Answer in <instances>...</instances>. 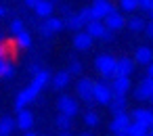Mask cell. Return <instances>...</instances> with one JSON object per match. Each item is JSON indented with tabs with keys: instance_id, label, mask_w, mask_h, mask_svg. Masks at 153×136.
<instances>
[{
	"instance_id": "cell-43",
	"label": "cell",
	"mask_w": 153,
	"mask_h": 136,
	"mask_svg": "<svg viewBox=\"0 0 153 136\" xmlns=\"http://www.w3.org/2000/svg\"><path fill=\"white\" fill-rule=\"evenodd\" d=\"M61 13L67 15V13H69V4H61Z\"/></svg>"
},
{
	"instance_id": "cell-42",
	"label": "cell",
	"mask_w": 153,
	"mask_h": 136,
	"mask_svg": "<svg viewBox=\"0 0 153 136\" xmlns=\"http://www.w3.org/2000/svg\"><path fill=\"white\" fill-rule=\"evenodd\" d=\"M23 2H25V7H27V9H34V4L38 2V0H23Z\"/></svg>"
},
{
	"instance_id": "cell-9",
	"label": "cell",
	"mask_w": 153,
	"mask_h": 136,
	"mask_svg": "<svg viewBox=\"0 0 153 136\" xmlns=\"http://www.w3.org/2000/svg\"><path fill=\"white\" fill-rule=\"evenodd\" d=\"M128 123H130V115H128L126 111H124V113H115V115H113V121H111V126H109V130H111L113 134H117V136H124Z\"/></svg>"
},
{
	"instance_id": "cell-36",
	"label": "cell",
	"mask_w": 153,
	"mask_h": 136,
	"mask_svg": "<svg viewBox=\"0 0 153 136\" xmlns=\"http://www.w3.org/2000/svg\"><path fill=\"white\" fill-rule=\"evenodd\" d=\"M0 57H9V46L4 44V40H0Z\"/></svg>"
},
{
	"instance_id": "cell-10",
	"label": "cell",
	"mask_w": 153,
	"mask_h": 136,
	"mask_svg": "<svg viewBox=\"0 0 153 136\" xmlns=\"http://www.w3.org/2000/svg\"><path fill=\"white\" fill-rule=\"evenodd\" d=\"M134 71V59H128V57H122V59H115V69H113V75H126L130 78ZM111 75V78H113Z\"/></svg>"
},
{
	"instance_id": "cell-21",
	"label": "cell",
	"mask_w": 153,
	"mask_h": 136,
	"mask_svg": "<svg viewBox=\"0 0 153 136\" xmlns=\"http://www.w3.org/2000/svg\"><path fill=\"white\" fill-rule=\"evenodd\" d=\"M44 27L51 32V34H59V32H63L65 30V25H63V19H59V17H44Z\"/></svg>"
},
{
	"instance_id": "cell-31",
	"label": "cell",
	"mask_w": 153,
	"mask_h": 136,
	"mask_svg": "<svg viewBox=\"0 0 153 136\" xmlns=\"http://www.w3.org/2000/svg\"><path fill=\"white\" fill-rule=\"evenodd\" d=\"M21 30H25V23H23V19L15 17V19L11 21V25H9V32H11V36H17Z\"/></svg>"
},
{
	"instance_id": "cell-1",
	"label": "cell",
	"mask_w": 153,
	"mask_h": 136,
	"mask_svg": "<svg viewBox=\"0 0 153 136\" xmlns=\"http://www.w3.org/2000/svg\"><path fill=\"white\" fill-rule=\"evenodd\" d=\"M94 67H97V71L103 78H111L113 69H115V57H111V55H99L94 59Z\"/></svg>"
},
{
	"instance_id": "cell-32",
	"label": "cell",
	"mask_w": 153,
	"mask_h": 136,
	"mask_svg": "<svg viewBox=\"0 0 153 136\" xmlns=\"http://www.w3.org/2000/svg\"><path fill=\"white\" fill-rule=\"evenodd\" d=\"M138 9H140L147 17H151V15H153V0H138Z\"/></svg>"
},
{
	"instance_id": "cell-15",
	"label": "cell",
	"mask_w": 153,
	"mask_h": 136,
	"mask_svg": "<svg viewBox=\"0 0 153 136\" xmlns=\"http://www.w3.org/2000/svg\"><path fill=\"white\" fill-rule=\"evenodd\" d=\"M92 36L90 34H86L84 30H80V32H76V38H74V46H76V50H88L90 46H92Z\"/></svg>"
},
{
	"instance_id": "cell-6",
	"label": "cell",
	"mask_w": 153,
	"mask_h": 136,
	"mask_svg": "<svg viewBox=\"0 0 153 136\" xmlns=\"http://www.w3.org/2000/svg\"><path fill=\"white\" fill-rule=\"evenodd\" d=\"M38 94H40V92H38L34 86H27V88H23V90H21V92L15 96V111H17V109H23V107H27L30 103H34Z\"/></svg>"
},
{
	"instance_id": "cell-18",
	"label": "cell",
	"mask_w": 153,
	"mask_h": 136,
	"mask_svg": "<svg viewBox=\"0 0 153 136\" xmlns=\"http://www.w3.org/2000/svg\"><path fill=\"white\" fill-rule=\"evenodd\" d=\"M84 32L90 34L92 38H101L103 32H105V25H103L101 19H90L88 23H84Z\"/></svg>"
},
{
	"instance_id": "cell-35",
	"label": "cell",
	"mask_w": 153,
	"mask_h": 136,
	"mask_svg": "<svg viewBox=\"0 0 153 136\" xmlns=\"http://www.w3.org/2000/svg\"><path fill=\"white\" fill-rule=\"evenodd\" d=\"M143 32H145V36L151 40V38H153V21H145V25H143Z\"/></svg>"
},
{
	"instance_id": "cell-28",
	"label": "cell",
	"mask_w": 153,
	"mask_h": 136,
	"mask_svg": "<svg viewBox=\"0 0 153 136\" xmlns=\"http://www.w3.org/2000/svg\"><path fill=\"white\" fill-rule=\"evenodd\" d=\"M126 25H128V30H130V32L138 34V32H143L145 19H143V17H130V19H126Z\"/></svg>"
},
{
	"instance_id": "cell-4",
	"label": "cell",
	"mask_w": 153,
	"mask_h": 136,
	"mask_svg": "<svg viewBox=\"0 0 153 136\" xmlns=\"http://www.w3.org/2000/svg\"><path fill=\"white\" fill-rule=\"evenodd\" d=\"M103 25H105V30H109V32H120L122 27H126V19H124V15L115 9V11H111L109 15L103 17Z\"/></svg>"
},
{
	"instance_id": "cell-27",
	"label": "cell",
	"mask_w": 153,
	"mask_h": 136,
	"mask_svg": "<svg viewBox=\"0 0 153 136\" xmlns=\"http://www.w3.org/2000/svg\"><path fill=\"white\" fill-rule=\"evenodd\" d=\"M15 130V119L13 117H2L0 119V136H9Z\"/></svg>"
},
{
	"instance_id": "cell-41",
	"label": "cell",
	"mask_w": 153,
	"mask_h": 136,
	"mask_svg": "<svg viewBox=\"0 0 153 136\" xmlns=\"http://www.w3.org/2000/svg\"><path fill=\"white\" fill-rule=\"evenodd\" d=\"M7 15H9V9L4 4H0V17H7Z\"/></svg>"
},
{
	"instance_id": "cell-38",
	"label": "cell",
	"mask_w": 153,
	"mask_h": 136,
	"mask_svg": "<svg viewBox=\"0 0 153 136\" xmlns=\"http://www.w3.org/2000/svg\"><path fill=\"white\" fill-rule=\"evenodd\" d=\"M38 30H40V34H42L44 38H51V36H53V34H51V32H48V30L44 27V23H40V27H38Z\"/></svg>"
},
{
	"instance_id": "cell-11",
	"label": "cell",
	"mask_w": 153,
	"mask_h": 136,
	"mask_svg": "<svg viewBox=\"0 0 153 136\" xmlns=\"http://www.w3.org/2000/svg\"><path fill=\"white\" fill-rule=\"evenodd\" d=\"M109 88H111L113 94H128V90H130V78H126V75H113Z\"/></svg>"
},
{
	"instance_id": "cell-22",
	"label": "cell",
	"mask_w": 153,
	"mask_h": 136,
	"mask_svg": "<svg viewBox=\"0 0 153 136\" xmlns=\"http://www.w3.org/2000/svg\"><path fill=\"white\" fill-rule=\"evenodd\" d=\"M69 80H71L69 71H59V73L51 75V82H53V88H55V90H63V88L69 84Z\"/></svg>"
},
{
	"instance_id": "cell-19",
	"label": "cell",
	"mask_w": 153,
	"mask_h": 136,
	"mask_svg": "<svg viewBox=\"0 0 153 136\" xmlns=\"http://www.w3.org/2000/svg\"><path fill=\"white\" fill-rule=\"evenodd\" d=\"M147 134H151V128H147L138 121H132V119H130V123L124 132V136H147Z\"/></svg>"
},
{
	"instance_id": "cell-25",
	"label": "cell",
	"mask_w": 153,
	"mask_h": 136,
	"mask_svg": "<svg viewBox=\"0 0 153 136\" xmlns=\"http://www.w3.org/2000/svg\"><path fill=\"white\" fill-rule=\"evenodd\" d=\"M13 38H15L17 48H23V50H25V48L32 46V34H30L27 30H21V32H19L17 36H13Z\"/></svg>"
},
{
	"instance_id": "cell-40",
	"label": "cell",
	"mask_w": 153,
	"mask_h": 136,
	"mask_svg": "<svg viewBox=\"0 0 153 136\" xmlns=\"http://www.w3.org/2000/svg\"><path fill=\"white\" fill-rule=\"evenodd\" d=\"M145 67H147V71H145V75H151V78H153V63H147Z\"/></svg>"
},
{
	"instance_id": "cell-44",
	"label": "cell",
	"mask_w": 153,
	"mask_h": 136,
	"mask_svg": "<svg viewBox=\"0 0 153 136\" xmlns=\"http://www.w3.org/2000/svg\"><path fill=\"white\" fill-rule=\"evenodd\" d=\"M0 40H2V34H0Z\"/></svg>"
},
{
	"instance_id": "cell-12",
	"label": "cell",
	"mask_w": 153,
	"mask_h": 136,
	"mask_svg": "<svg viewBox=\"0 0 153 136\" xmlns=\"http://www.w3.org/2000/svg\"><path fill=\"white\" fill-rule=\"evenodd\" d=\"M90 9H92L94 19H101V21H103V17H105V15H109L111 11H115V7L109 2V0H94Z\"/></svg>"
},
{
	"instance_id": "cell-17",
	"label": "cell",
	"mask_w": 153,
	"mask_h": 136,
	"mask_svg": "<svg viewBox=\"0 0 153 136\" xmlns=\"http://www.w3.org/2000/svg\"><path fill=\"white\" fill-rule=\"evenodd\" d=\"M107 107H109V111H111L113 115H115V113H124L126 107H128V103H126V94H113L111 101L107 103Z\"/></svg>"
},
{
	"instance_id": "cell-14",
	"label": "cell",
	"mask_w": 153,
	"mask_h": 136,
	"mask_svg": "<svg viewBox=\"0 0 153 136\" xmlns=\"http://www.w3.org/2000/svg\"><path fill=\"white\" fill-rule=\"evenodd\" d=\"M130 119L132 121H138V123H143L147 128H151L153 126V111L151 109H134L130 113Z\"/></svg>"
},
{
	"instance_id": "cell-37",
	"label": "cell",
	"mask_w": 153,
	"mask_h": 136,
	"mask_svg": "<svg viewBox=\"0 0 153 136\" xmlns=\"http://www.w3.org/2000/svg\"><path fill=\"white\" fill-rule=\"evenodd\" d=\"M101 40H105V42H111V40H113V32L105 30V32H103V36H101Z\"/></svg>"
},
{
	"instance_id": "cell-3",
	"label": "cell",
	"mask_w": 153,
	"mask_h": 136,
	"mask_svg": "<svg viewBox=\"0 0 153 136\" xmlns=\"http://www.w3.org/2000/svg\"><path fill=\"white\" fill-rule=\"evenodd\" d=\"M57 109H59V113H65V115H69V117H76V115L80 113V105H78V101L71 98L69 94L59 96V101H57Z\"/></svg>"
},
{
	"instance_id": "cell-5",
	"label": "cell",
	"mask_w": 153,
	"mask_h": 136,
	"mask_svg": "<svg viewBox=\"0 0 153 136\" xmlns=\"http://www.w3.org/2000/svg\"><path fill=\"white\" fill-rule=\"evenodd\" d=\"M134 98L136 101H153V78L151 75H145L143 82L136 86Z\"/></svg>"
},
{
	"instance_id": "cell-33",
	"label": "cell",
	"mask_w": 153,
	"mask_h": 136,
	"mask_svg": "<svg viewBox=\"0 0 153 136\" xmlns=\"http://www.w3.org/2000/svg\"><path fill=\"white\" fill-rule=\"evenodd\" d=\"M78 17H80V19L84 21V23H88L90 19H94V15H92V9H90V7H84V9H80Z\"/></svg>"
},
{
	"instance_id": "cell-7",
	"label": "cell",
	"mask_w": 153,
	"mask_h": 136,
	"mask_svg": "<svg viewBox=\"0 0 153 136\" xmlns=\"http://www.w3.org/2000/svg\"><path fill=\"white\" fill-rule=\"evenodd\" d=\"M76 90H78V94H80V98H82L88 107L94 105V101H92V80H90V78H82V80L78 82Z\"/></svg>"
},
{
	"instance_id": "cell-20",
	"label": "cell",
	"mask_w": 153,
	"mask_h": 136,
	"mask_svg": "<svg viewBox=\"0 0 153 136\" xmlns=\"http://www.w3.org/2000/svg\"><path fill=\"white\" fill-rule=\"evenodd\" d=\"M134 61L138 65H147V63H153V50L149 46H138L136 52H134Z\"/></svg>"
},
{
	"instance_id": "cell-39",
	"label": "cell",
	"mask_w": 153,
	"mask_h": 136,
	"mask_svg": "<svg viewBox=\"0 0 153 136\" xmlns=\"http://www.w3.org/2000/svg\"><path fill=\"white\" fill-rule=\"evenodd\" d=\"M27 69H30V73H32V75H34V73H38V71H40V69H42V67H40V65H38V63H32V65H30V67H27Z\"/></svg>"
},
{
	"instance_id": "cell-13",
	"label": "cell",
	"mask_w": 153,
	"mask_h": 136,
	"mask_svg": "<svg viewBox=\"0 0 153 136\" xmlns=\"http://www.w3.org/2000/svg\"><path fill=\"white\" fill-rule=\"evenodd\" d=\"M55 4H57V0H38V2L34 4V13H36V17H40V19L51 17L53 11H55Z\"/></svg>"
},
{
	"instance_id": "cell-2",
	"label": "cell",
	"mask_w": 153,
	"mask_h": 136,
	"mask_svg": "<svg viewBox=\"0 0 153 136\" xmlns=\"http://www.w3.org/2000/svg\"><path fill=\"white\" fill-rule=\"evenodd\" d=\"M111 96H113V92H111L109 84H105V82H92V101L94 103L107 105L111 101Z\"/></svg>"
},
{
	"instance_id": "cell-23",
	"label": "cell",
	"mask_w": 153,
	"mask_h": 136,
	"mask_svg": "<svg viewBox=\"0 0 153 136\" xmlns=\"http://www.w3.org/2000/svg\"><path fill=\"white\" fill-rule=\"evenodd\" d=\"M63 25H65L67 30H71V32H80V30H84V21H82L78 15H71V13H67V15H65Z\"/></svg>"
},
{
	"instance_id": "cell-34",
	"label": "cell",
	"mask_w": 153,
	"mask_h": 136,
	"mask_svg": "<svg viewBox=\"0 0 153 136\" xmlns=\"http://www.w3.org/2000/svg\"><path fill=\"white\" fill-rule=\"evenodd\" d=\"M67 71H69V75H80V73H82V63H80V61H71Z\"/></svg>"
},
{
	"instance_id": "cell-16",
	"label": "cell",
	"mask_w": 153,
	"mask_h": 136,
	"mask_svg": "<svg viewBox=\"0 0 153 136\" xmlns=\"http://www.w3.org/2000/svg\"><path fill=\"white\" fill-rule=\"evenodd\" d=\"M48 84H51V73H48V71H44V69H40L38 73H34V75H32V84H30V86H34L38 92H42Z\"/></svg>"
},
{
	"instance_id": "cell-30",
	"label": "cell",
	"mask_w": 153,
	"mask_h": 136,
	"mask_svg": "<svg viewBox=\"0 0 153 136\" xmlns=\"http://www.w3.org/2000/svg\"><path fill=\"white\" fill-rule=\"evenodd\" d=\"M136 9H138V0H120V11L134 13Z\"/></svg>"
},
{
	"instance_id": "cell-24",
	"label": "cell",
	"mask_w": 153,
	"mask_h": 136,
	"mask_svg": "<svg viewBox=\"0 0 153 136\" xmlns=\"http://www.w3.org/2000/svg\"><path fill=\"white\" fill-rule=\"evenodd\" d=\"M15 75V65L9 61V57H0V78L11 80Z\"/></svg>"
},
{
	"instance_id": "cell-29",
	"label": "cell",
	"mask_w": 153,
	"mask_h": 136,
	"mask_svg": "<svg viewBox=\"0 0 153 136\" xmlns=\"http://www.w3.org/2000/svg\"><path fill=\"white\" fill-rule=\"evenodd\" d=\"M99 121H101V119H99V113H97V111H86V113H84V123H86L88 128H97Z\"/></svg>"
},
{
	"instance_id": "cell-8",
	"label": "cell",
	"mask_w": 153,
	"mask_h": 136,
	"mask_svg": "<svg viewBox=\"0 0 153 136\" xmlns=\"http://www.w3.org/2000/svg\"><path fill=\"white\" fill-rule=\"evenodd\" d=\"M34 121H36V117H34V113H32L27 107H23V109H17L15 128H19V130H27V128H34Z\"/></svg>"
},
{
	"instance_id": "cell-26",
	"label": "cell",
	"mask_w": 153,
	"mask_h": 136,
	"mask_svg": "<svg viewBox=\"0 0 153 136\" xmlns=\"http://www.w3.org/2000/svg\"><path fill=\"white\" fill-rule=\"evenodd\" d=\"M55 126L59 128V132L61 134H67L74 126H71V117L69 115H65V113H59V117L55 119Z\"/></svg>"
}]
</instances>
